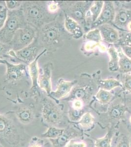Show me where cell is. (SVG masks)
<instances>
[{
  "label": "cell",
  "instance_id": "6da1fadb",
  "mask_svg": "<svg viewBox=\"0 0 131 147\" xmlns=\"http://www.w3.org/2000/svg\"><path fill=\"white\" fill-rule=\"evenodd\" d=\"M27 25L35 28H41L50 18L46 2L27 1L21 7Z\"/></svg>",
  "mask_w": 131,
  "mask_h": 147
},
{
  "label": "cell",
  "instance_id": "7a4b0ae2",
  "mask_svg": "<svg viewBox=\"0 0 131 147\" xmlns=\"http://www.w3.org/2000/svg\"><path fill=\"white\" fill-rule=\"evenodd\" d=\"M27 25L22 10H8L7 21L0 30V41L9 44L13 38L15 32L19 28Z\"/></svg>",
  "mask_w": 131,
  "mask_h": 147
},
{
  "label": "cell",
  "instance_id": "3957f363",
  "mask_svg": "<svg viewBox=\"0 0 131 147\" xmlns=\"http://www.w3.org/2000/svg\"><path fill=\"white\" fill-rule=\"evenodd\" d=\"M63 30L60 24L56 21L46 24L41 28L38 39L39 44L47 48H53L60 43Z\"/></svg>",
  "mask_w": 131,
  "mask_h": 147
},
{
  "label": "cell",
  "instance_id": "277c9868",
  "mask_svg": "<svg viewBox=\"0 0 131 147\" xmlns=\"http://www.w3.org/2000/svg\"><path fill=\"white\" fill-rule=\"evenodd\" d=\"M36 37V28L27 25L19 28L15 32L13 38L9 45L11 49L17 51L24 48L34 41Z\"/></svg>",
  "mask_w": 131,
  "mask_h": 147
},
{
  "label": "cell",
  "instance_id": "5b68a950",
  "mask_svg": "<svg viewBox=\"0 0 131 147\" xmlns=\"http://www.w3.org/2000/svg\"><path fill=\"white\" fill-rule=\"evenodd\" d=\"M42 113L44 120L52 126L59 124L63 118L61 109L51 99H44Z\"/></svg>",
  "mask_w": 131,
  "mask_h": 147
},
{
  "label": "cell",
  "instance_id": "8992f818",
  "mask_svg": "<svg viewBox=\"0 0 131 147\" xmlns=\"http://www.w3.org/2000/svg\"><path fill=\"white\" fill-rule=\"evenodd\" d=\"M39 43L37 38L36 37L34 41L30 45L20 50L15 51L14 57L25 63L29 64L38 55L39 51L40 49Z\"/></svg>",
  "mask_w": 131,
  "mask_h": 147
},
{
  "label": "cell",
  "instance_id": "52a82bcc",
  "mask_svg": "<svg viewBox=\"0 0 131 147\" xmlns=\"http://www.w3.org/2000/svg\"><path fill=\"white\" fill-rule=\"evenodd\" d=\"M93 3L89 1L77 2L69 8L68 14H66L78 23H83L85 22L87 13Z\"/></svg>",
  "mask_w": 131,
  "mask_h": 147
},
{
  "label": "cell",
  "instance_id": "ba28073f",
  "mask_svg": "<svg viewBox=\"0 0 131 147\" xmlns=\"http://www.w3.org/2000/svg\"><path fill=\"white\" fill-rule=\"evenodd\" d=\"M116 15L115 7L111 1H105L103 9L98 18L92 24V28H96L104 24L113 22Z\"/></svg>",
  "mask_w": 131,
  "mask_h": 147
},
{
  "label": "cell",
  "instance_id": "9c48e42d",
  "mask_svg": "<svg viewBox=\"0 0 131 147\" xmlns=\"http://www.w3.org/2000/svg\"><path fill=\"white\" fill-rule=\"evenodd\" d=\"M52 64L50 63L46 64L43 68L42 73L39 74L38 80L39 87L48 95L52 92Z\"/></svg>",
  "mask_w": 131,
  "mask_h": 147
},
{
  "label": "cell",
  "instance_id": "30bf717a",
  "mask_svg": "<svg viewBox=\"0 0 131 147\" xmlns=\"http://www.w3.org/2000/svg\"><path fill=\"white\" fill-rule=\"evenodd\" d=\"M76 82V81H67L61 79L57 84L55 90L51 92L50 96L56 100L63 99L71 92Z\"/></svg>",
  "mask_w": 131,
  "mask_h": 147
},
{
  "label": "cell",
  "instance_id": "8fae6325",
  "mask_svg": "<svg viewBox=\"0 0 131 147\" xmlns=\"http://www.w3.org/2000/svg\"><path fill=\"white\" fill-rule=\"evenodd\" d=\"M7 80L16 82L20 80L25 76L26 66L23 63L12 64L7 60Z\"/></svg>",
  "mask_w": 131,
  "mask_h": 147
},
{
  "label": "cell",
  "instance_id": "7c38bea8",
  "mask_svg": "<svg viewBox=\"0 0 131 147\" xmlns=\"http://www.w3.org/2000/svg\"><path fill=\"white\" fill-rule=\"evenodd\" d=\"M97 28L100 30L102 39L107 43H116L120 39L118 30L109 24H104L100 26Z\"/></svg>",
  "mask_w": 131,
  "mask_h": 147
},
{
  "label": "cell",
  "instance_id": "4fadbf2b",
  "mask_svg": "<svg viewBox=\"0 0 131 147\" xmlns=\"http://www.w3.org/2000/svg\"><path fill=\"white\" fill-rule=\"evenodd\" d=\"M47 51V50L45 49L42 52H41L36 58L33 60V61L30 62L28 65V72L30 76V79L32 80V89L36 88L38 86V80L39 76L40 74L39 68L38 61L39 59L42 55L45 54Z\"/></svg>",
  "mask_w": 131,
  "mask_h": 147
},
{
  "label": "cell",
  "instance_id": "5bb4252c",
  "mask_svg": "<svg viewBox=\"0 0 131 147\" xmlns=\"http://www.w3.org/2000/svg\"><path fill=\"white\" fill-rule=\"evenodd\" d=\"M64 26L67 31L71 34L74 37L78 38L83 35L81 27L78 22L65 14Z\"/></svg>",
  "mask_w": 131,
  "mask_h": 147
},
{
  "label": "cell",
  "instance_id": "9a60e30c",
  "mask_svg": "<svg viewBox=\"0 0 131 147\" xmlns=\"http://www.w3.org/2000/svg\"><path fill=\"white\" fill-rule=\"evenodd\" d=\"M131 21V10H120L116 13L114 23L120 28L127 27Z\"/></svg>",
  "mask_w": 131,
  "mask_h": 147
},
{
  "label": "cell",
  "instance_id": "2e32d148",
  "mask_svg": "<svg viewBox=\"0 0 131 147\" xmlns=\"http://www.w3.org/2000/svg\"><path fill=\"white\" fill-rule=\"evenodd\" d=\"M15 132L13 125L6 117L0 115V135L5 138L13 137Z\"/></svg>",
  "mask_w": 131,
  "mask_h": 147
},
{
  "label": "cell",
  "instance_id": "e0dca14e",
  "mask_svg": "<svg viewBox=\"0 0 131 147\" xmlns=\"http://www.w3.org/2000/svg\"><path fill=\"white\" fill-rule=\"evenodd\" d=\"M16 115L19 120L24 124L30 123L34 119V114L31 109L27 107H22L16 111Z\"/></svg>",
  "mask_w": 131,
  "mask_h": 147
},
{
  "label": "cell",
  "instance_id": "ac0fdd59",
  "mask_svg": "<svg viewBox=\"0 0 131 147\" xmlns=\"http://www.w3.org/2000/svg\"><path fill=\"white\" fill-rule=\"evenodd\" d=\"M110 56V61L109 62V69L112 72L116 71L119 70V55L116 49L113 46L110 47L108 50Z\"/></svg>",
  "mask_w": 131,
  "mask_h": 147
},
{
  "label": "cell",
  "instance_id": "d6986e66",
  "mask_svg": "<svg viewBox=\"0 0 131 147\" xmlns=\"http://www.w3.org/2000/svg\"><path fill=\"white\" fill-rule=\"evenodd\" d=\"M125 111L124 105L121 104L114 105L109 110V116L112 120H120L123 117Z\"/></svg>",
  "mask_w": 131,
  "mask_h": 147
},
{
  "label": "cell",
  "instance_id": "ffe728a7",
  "mask_svg": "<svg viewBox=\"0 0 131 147\" xmlns=\"http://www.w3.org/2000/svg\"><path fill=\"white\" fill-rule=\"evenodd\" d=\"M65 129L55 127L52 125L42 134L41 136L48 139H54L62 136L65 133Z\"/></svg>",
  "mask_w": 131,
  "mask_h": 147
},
{
  "label": "cell",
  "instance_id": "44dd1931",
  "mask_svg": "<svg viewBox=\"0 0 131 147\" xmlns=\"http://www.w3.org/2000/svg\"><path fill=\"white\" fill-rule=\"evenodd\" d=\"M100 88L105 90L110 91L113 90L118 87H122V85L119 80L115 79H108L100 81Z\"/></svg>",
  "mask_w": 131,
  "mask_h": 147
},
{
  "label": "cell",
  "instance_id": "7402d4cb",
  "mask_svg": "<svg viewBox=\"0 0 131 147\" xmlns=\"http://www.w3.org/2000/svg\"><path fill=\"white\" fill-rule=\"evenodd\" d=\"M104 1H95L93 2L92 5L90 7L89 11L91 16V19L93 23L97 20L101 13V11L103 9Z\"/></svg>",
  "mask_w": 131,
  "mask_h": 147
},
{
  "label": "cell",
  "instance_id": "603a6c76",
  "mask_svg": "<svg viewBox=\"0 0 131 147\" xmlns=\"http://www.w3.org/2000/svg\"><path fill=\"white\" fill-rule=\"evenodd\" d=\"M88 93L86 88L79 87L75 89L67 99L72 100H77L83 101L86 98Z\"/></svg>",
  "mask_w": 131,
  "mask_h": 147
},
{
  "label": "cell",
  "instance_id": "cb8c5ba5",
  "mask_svg": "<svg viewBox=\"0 0 131 147\" xmlns=\"http://www.w3.org/2000/svg\"><path fill=\"white\" fill-rule=\"evenodd\" d=\"M118 65L119 69L121 72L123 73L131 72V59L126 57L123 53L119 55Z\"/></svg>",
  "mask_w": 131,
  "mask_h": 147
},
{
  "label": "cell",
  "instance_id": "d4e9b609",
  "mask_svg": "<svg viewBox=\"0 0 131 147\" xmlns=\"http://www.w3.org/2000/svg\"><path fill=\"white\" fill-rule=\"evenodd\" d=\"M96 98L100 103L105 105L109 103L113 98V95L108 91L100 88L96 94Z\"/></svg>",
  "mask_w": 131,
  "mask_h": 147
},
{
  "label": "cell",
  "instance_id": "484cf974",
  "mask_svg": "<svg viewBox=\"0 0 131 147\" xmlns=\"http://www.w3.org/2000/svg\"><path fill=\"white\" fill-rule=\"evenodd\" d=\"M113 136V133L109 131L104 137L96 139L95 141V147H111Z\"/></svg>",
  "mask_w": 131,
  "mask_h": 147
},
{
  "label": "cell",
  "instance_id": "4316f807",
  "mask_svg": "<svg viewBox=\"0 0 131 147\" xmlns=\"http://www.w3.org/2000/svg\"><path fill=\"white\" fill-rule=\"evenodd\" d=\"M71 137L72 134H67L65 131V133L60 137L54 139H50V140L52 142L53 147H62L66 145L69 141L71 140Z\"/></svg>",
  "mask_w": 131,
  "mask_h": 147
},
{
  "label": "cell",
  "instance_id": "83f0119b",
  "mask_svg": "<svg viewBox=\"0 0 131 147\" xmlns=\"http://www.w3.org/2000/svg\"><path fill=\"white\" fill-rule=\"evenodd\" d=\"M85 37L91 42L96 43L100 44L103 40L100 30L97 28H94L88 32L85 35Z\"/></svg>",
  "mask_w": 131,
  "mask_h": 147
},
{
  "label": "cell",
  "instance_id": "f1b7e54d",
  "mask_svg": "<svg viewBox=\"0 0 131 147\" xmlns=\"http://www.w3.org/2000/svg\"><path fill=\"white\" fill-rule=\"evenodd\" d=\"M95 122V118L90 112H86L84 113L81 119L79 121V123L81 127L87 129L91 127Z\"/></svg>",
  "mask_w": 131,
  "mask_h": 147
},
{
  "label": "cell",
  "instance_id": "f546056e",
  "mask_svg": "<svg viewBox=\"0 0 131 147\" xmlns=\"http://www.w3.org/2000/svg\"><path fill=\"white\" fill-rule=\"evenodd\" d=\"M83 114L84 113L82 109L78 110L73 108L70 109L69 112V119L72 121H79Z\"/></svg>",
  "mask_w": 131,
  "mask_h": 147
},
{
  "label": "cell",
  "instance_id": "4dcf8cb0",
  "mask_svg": "<svg viewBox=\"0 0 131 147\" xmlns=\"http://www.w3.org/2000/svg\"><path fill=\"white\" fill-rule=\"evenodd\" d=\"M121 84L125 90L131 93V75L125 74L122 76Z\"/></svg>",
  "mask_w": 131,
  "mask_h": 147
},
{
  "label": "cell",
  "instance_id": "1f68e13d",
  "mask_svg": "<svg viewBox=\"0 0 131 147\" xmlns=\"http://www.w3.org/2000/svg\"><path fill=\"white\" fill-rule=\"evenodd\" d=\"M8 14V9L6 7L0 5V30H1L5 25Z\"/></svg>",
  "mask_w": 131,
  "mask_h": 147
},
{
  "label": "cell",
  "instance_id": "d6a6232c",
  "mask_svg": "<svg viewBox=\"0 0 131 147\" xmlns=\"http://www.w3.org/2000/svg\"><path fill=\"white\" fill-rule=\"evenodd\" d=\"M23 2L18 1H5V7L8 10H14L18 9L21 7Z\"/></svg>",
  "mask_w": 131,
  "mask_h": 147
},
{
  "label": "cell",
  "instance_id": "836d02e7",
  "mask_svg": "<svg viewBox=\"0 0 131 147\" xmlns=\"http://www.w3.org/2000/svg\"><path fill=\"white\" fill-rule=\"evenodd\" d=\"M11 49L9 44H7L0 41V57L8 56V52Z\"/></svg>",
  "mask_w": 131,
  "mask_h": 147
},
{
  "label": "cell",
  "instance_id": "e575fe53",
  "mask_svg": "<svg viewBox=\"0 0 131 147\" xmlns=\"http://www.w3.org/2000/svg\"><path fill=\"white\" fill-rule=\"evenodd\" d=\"M59 6L56 2H52L48 3L47 5V9L50 13H54L58 11Z\"/></svg>",
  "mask_w": 131,
  "mask_h": 147
},
{
  "label": "cell",
  "instance_id": "d590c367",
  "mask_svg": "<svg viewBox=\"0 0 131 147\" xmlns=\"http://www.w3.org/2000/svg\"><path fill=\"white\" fill-rule=\"evenodd\" d=\"M65 147H86V144L84 142H77L71 139Z\"/></svg>",
  "mask_w": 131,
  "mask_h": 147
},
{
  "label": "cell",
  "instance_id": "8d00e7d4",
  "mask_svg": "<svg viewBox=\"0 0 131 147\" xmlns=\"http://www.w3.org/2000/svg\"><path fill=\"white\" fill-rule=\"evenodd\" d=\"M116 147H131L129 139L126 136L122 137L118 142Z\"/></svg>",
  "mask_w": 131,
  "mask_h": 147
},
{
  "label": "cell",
  "instance_id": "74e56055",
  "mask_svg": "<svg viewBox=\"0 0 131 147\" xmlns=\"http://www.w3.org/2000/svg\"><path fill=\"white\" fill-rule=\"evenodd\" d=\"M122 45L128 46L131 47V32L125 35L122 39Z\"/></svg>",
  "mask_w": 131,
  "mask_h": 147
},
{
  "label": "cell",
  "instance_id": "f35d334b",
  "mask_svg": "<svg viewBox=\"0 0 131 147\" xmlns=\"http://www.w3.org/2000/svg\"><path fill=\"white\" fill-rule=\"evenodd\" d=\"M121 49L123 54L131 59V47L128 46H121Z\"/></svg>",
  "mask_w": 131,
  "mask_h": 147
},
{
  "label": "cell",
  "instance_id": "ab89813d",
  "mask_svg": "<svg viewBox=\"0 0 131 147\" xmlns=\"http://www.w3.org/2000/svg\"><path fill=\"white\" fill-rule=\"evenodd\" d=\"M83 107V101L81 100H73V108L75 109L81 110Z\"/></svg>",
  "mask_w": 131,
  "mask_h": 147
},
{
  "label": "cell",
  "instance_id": "60d3db41",
  "mask_svg": "<svg viewBox=\"0 0 131 147\" xmlns=\"http://www.w3.org/2000/svg\"><path fill=\"white\" fill-rule=\"evenodd\" d=\"M100 45V44L96 43L95 42H88L86 44V46L85 47V50L87 51H90L95 49L96 46Z\"/></svg>",
  "mask_w": 131,
  "mask_h": 147
},
{
  "label": "cell",
  "instance_id": "b9f144b4",
  "mask_svg": "<svg viewBox=\"0 0 131 147\" xmlns=\"http://www.w3.org/2000/svg\"><path fill=\"white\" fill-rule=\"evenodd\" d=\"M6 61H7V60L0 58V64H5V65Z\"/></svg>",
  "mask_w": 131,
  "mask_h": 147
},
{
  "label": "cell",
  "instance_id": "7bdbcfd3",
  "mask_svg": "<svg viewBox=\"0 0 131 147\" xmlns=\"http://www.w3.org/2000/svg\"><path fill=\"white\" fill-rule=\"evenodd\" d=\"M127 28L128 30L131 32V21L128 23V25L127 26Z\"/></svg>",
  "mask_w": 131,
  "mask_h": 147
},
{
  "label": "cell",
  "instance_id": "ee69618b",
  "mask_svg": "<svg viewBox=\"0 0 131 147\" xmlns=\"http://www.w3.org/2000/svg\"><path fill=\"white\" fill-rule=\"evenodd\" d=\"M30 147H41V146L39 144H33L32 145L30 146Z\"/></svg>",
  "mask_w": 131,
  "mask_h": 147
},
{
  "label": "cell",
  "instance_id": "f6af8a7d",
  "mask_svg": "<svg viewBox=\"0 0 131 147\" xmlns=\"http://www.w3.org/2000/svg\"><path fill=\"white\" fill-rule=\"evenodd\" d=\"M130 122L131 123V116L130 118Z\"/></svg>",
  "mask_w": 131,
  "mask_h": 147
},
{
  "label": "cell",
  "instance_id": "bcb514c9",
  "mask_svg": "<svg viewBox=\"0 0 131 147\" xmlns=\"http://www.w3.org/2000/svg\"><path fill=\"white\" fill-rule=\"evenodd\" d=\"M0 147H3V146L1 145V144H0Z\"/></svg>",
  "mask_w": 131,
  "mask_h": 147
}]
</instances>
